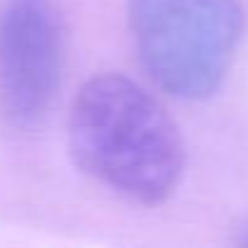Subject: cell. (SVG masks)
I'll list each match as a JSON object with an SVG mask.
<instances>
[{"label": "cell", "instance_id": "6da1fadb", "mask_svg": "<svg viewBox=\"0 0 248 248\" xmlns=\"http://www.w3.org/2000/svg\"><path fill=\"white\" fill-rule=\"evenodd\" d=\"M68 149L76 166L132 202H166L185 168V146L166 107L137 80L102 73L71 105Z\"/></svg>", "mask_w": 248, "mask_h": 248}, {"label": "cell", "instance_id": "7a4b0ae2", "mask_svg": "<svg viewBox=\"0 0 248 248\" xmlns=\"http://www.w3.org/2000/svg\"><path fill=\"white\" fill-rule=\"evenodd\" d=\"M127 17L144 71L178 100L221 88L246 27L238 0H129Z\"/></svg>", "mask_w": 248, "mask_h": 248}, {"label": "cell", "instance_id": "3957f363", "mask_svg": "<svg viewBox=\"0 0 248 248\" xmlns=\"http://www.w3.org/2000/svg\"><path fill=\"white\" fill-rule=\"evenodd\" d=\"M63 73V27L51 0H8L0 13V109L20 129L49 114Z\"/></svg>", "mask_w": 248, "mask_h": 248}]
</instances>
